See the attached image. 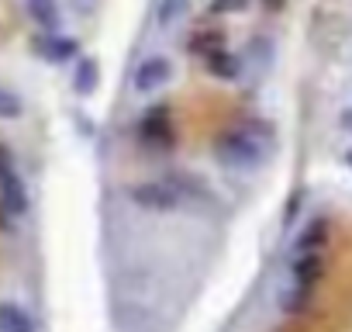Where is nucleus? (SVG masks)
I'll list each match as a JSON object with an SVG mask.
<instances>
[{"mask_svg":"<svg viewBox=\"0 0 352 332\" xmlns=\"http://www.w3.org/2000/svg\"><path fill=\"white\" fill-rule=\"evenodd\" d=\"M273 138V125L263 121H239L225 132H218L211 138V156L235 174H256L270 159V142Z\"/></svg>","mask_w":352,"mask_h":332,"instance_id":"1","label":"nucleus"},{"mask_svg":"<svg viewBox=\"0 0 352 332\" xmlns=\"http://www.w3.org/2000/svg\"><path fill=\"white\" fill-rule=\"evenodd\" d=\"M128 201L142 211H176V208H184L187 205V191L184 184H176L169 177H155V180H138L128 187Z\"/></svg>","mask_w":352,"mask_h":332,"instance_id":"2","label":"nucleus"},{"mask_svg":"<svg viewBox=\"0 0 352 332\" xmlns=\"http://www.w3.org/2000/svg\"><path fill=\"white\" fill-rule=\"evenodd\" d=\"M176 76V63L169 52H148L135 63V73H131V90L148 97V94H159L173 83Z\"/></svg>","mask_w":352,"mask_h":332,"instance_id":"3","label":"nucleus"},{"mask_svg":"<svg viewBox=\"0 0 352 332\" xmlns=\"http://www.w3.org/2000/svg\"><path fill=\"white\" fill-rule=\"evenodd\" d=\"M138 142L152 152H169L176 145V125H173V114L166 104H155L142 114L138 121Z\"/></svg>","mask_w":352,"mask_h":332,"instance_id":"4","label":"nucleus"},{"mask_svg":"<svg viewBox=\"0 0 352 332\" xmlns=\"http://www.w3.org/2000/svg\"><path fill=\"white\" fill-rule=\"evenodd\" d=\"M328 239H331V225L324 215H314L304 222V229L297 232L294 246H290V256H324L328 249Z\"/></svg>","mask_w":352,"mask_h":332,"instance_id":"5","label":"nucleus"},{"mask_svg":"<svg viewBox=\"0 0 352 332\" xmlns=\"http://www.w3.org/2000/svg\"><path fill=\"white\" fill-rule=\"evenodd\" d=\"M201 59H204V70L214 76V80H239V73H242V63H239V56L225 45V42H214V45H208L204 52H201Z\"/></svg>","mask_w":352,"mask_h":332,"instance_id":"6","label":"nucleus"},{"mask_svg":"<svg viewBox=\"0 0 352 332\" xmlns=\"http://www.w3.org/2000/svg\"><path fill=\"white\" fill-rule=\"evenodd\" d=\"M25 11L32 18V25L42 32V35H52V32H63V4L59 0H25Z\"/></svg>","mask_w":352,"mask_h":332,"instance_id":"7","label":"nucleus"},{"mask_svg":"<svg viewBox=\"0 0 352 332\" xmlns=\"http://www.w3.org/2000/svg\"><path fill=\"white\" fill-rule=\"evenodd\" d=\"M190 14H194V0H155V8H152V21L159 32L180 28Z\"/></svg>","mask_w":352,"mask_h":332,"instance_id":"8","label":"nucleus"},{"mask_svg":"<svg viewBox=\"0 0 352 332\" xmlns=\"http://www.w3.org/2000/svg\"><path fill=\"white\" fill-rule=\"evenodd\" d=\"M0 332H38V322L21 301L4 298L0 301Z\"/></svg>","mask_w":352,"mask_h":332,"instance_id":"9","label":"nucleus"},{"mask_svg":"<svg viewBox=\"0 0 352 332\" xmlns=\"http://www.w3.org/2000/svg\"><path fill=\"white\" fill-rule=\"evenodd\" d=\"M35 49L42 52L45 63H69V59H76V52H80L76 39H69V35H63V32L42 35V39L35 42Z\"/></svg>","mask_w":352,"mask_h":332,"instance_id":"10","label":"nucleus"},{"mask_svg":"<svg viewBox=\"0 0 352 332\" xmlns=\"http://www.w3.org/2000/svg\"><path fill=\"white\" fill-rule=\"evenodd\" d=\"M311 301H314V291H304V287H297L290 280H283V287L276 294V308L283 315H304L311 308Z\"/></svg>","mask_w":352,"mask_h":332,"instance_id":"11","label":"nucleus"},{"mask_svg":"<svg viewBox=\"0 0 352 332\" xmlns=\"http://www.w3.org/2000/svg\"><path fill=\"white\" fill-rule=\"evenodd\" d=\"M97 76H100L97 59H90V56H76V66H73V90H76L80 97H90V94L97 90Z\"/></svg>","mask_w":352,"mask_h":332,"instance_id":"12","label":"nucleus"},{"mask_svg":"<svg viewBox=\"0 0 352 332\" xmlns=\"http://www.w3.org/2000/svg\"><path fill=\"white\" fill-rule=\"evenodd\" d=\"M25 114V97L8 87V83H0V121H18Z\"/></svg>","mask_w":352,"mask_h":332,"instance_id":"13","label":"nucleus"},{"mask_svg":"<svg viewBox=\"0 0 352 332\" xmlns=\"http://www.w3.org/2000/svg\"><path fill=\"white\" fill-rule=\"evenodd\" d=\"M245 8H249V0H211L208 11L221 18V14H242Z\"/></svg>","mask_w":352,"mask_h":332,"instance_id":"14","label":"nucleus"},{"mask_svg":"<svg viewBox=\"0 0 352 332\" xmlns=\"http://www.w3.org/2000/svg\"><path fill=\"white\" fill-rule=\"evenodd\" d=\"M18 177V166H14V156L0 145V184H8V180H14Z\"/></svg>","mask_w":352,"mask_h":332,"instance_id":"15","label":"nucleus"},{"mask_svg":"<svg viewBox=\"0 0 352 332\" xmlns=\"http://www.w3.org/2000/svg\"><path fill=\"white\" fill-rule=\"evenodd\" d=\"M338 128H342L345 135H352V104L338 111Z\"/></svg>","mask_w":352,"mask_h":332,"instance_id":"16","label":"nucleus"},{"mask_svg":"<svg viewBox=\"0 0 352 332\" xmlns=\"http://www.w3.org/2000/svg\"><path fill=\"white\" fill-rule=\"evenodd\" d=\"M345 166H349V170H352V149L345 152Z\"/></svg>","mask_w":352,"mask_h":332,"instance_id":"17","label":"nucleus"}]
</instances>
